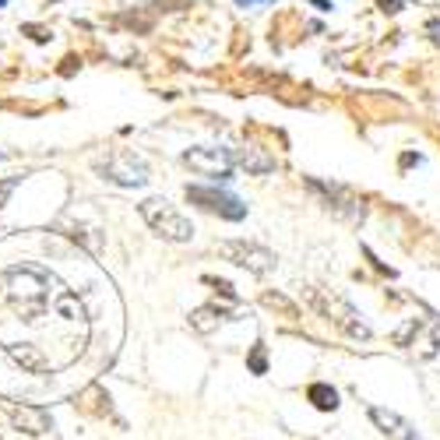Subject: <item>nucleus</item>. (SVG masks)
Here are the masks:
<instances>
[{"mask_svg":"<svg viewBox=\"0 0 440 440\" xmlns=\"http://www.w3.org/2000/svg\"><path fill=\"white\" fill-rule=\"evenodd\" d=\"M141 218L152 226L155 236L170 240V243H187V240H194V222H190L187 215H180L166 197H148V201L141 204Z\"/></svg>","mask_w":440,"mask_h":440,"instance_id":"nucleus-1","label":"nucleus"},{"mask_svg":"<svg viewBox=\"0 0 440 440\" xmlns=\"http://www.w3.org/2000/svg\"><path fill=\"white\" fill-rule=\"evenodd\" d=\"M0 158H4V155H0Z\"/></svg>","mask_w":440,"mask_h":440,"instance_id":"nucleus-14","label":"nucleus"},{"mask_svg":"<svg viewBox=\"0 0 440 440\" xmlns=\"http://www.w3.org/2000/svg\"><path fill=\"white\" fill-rule=\"evenodd\" d=\"M233 162L247 166V173H271V170H275V158H268V155H257V148H247V152L233 155Z\"/></svg>","mask_w":440,"mask_h":440,"instance_id":"nucleus-9","label":"nucleus"},{"mask_svg":"<svg viewBox=\"0 0 440 440\" xmlns=\"http://www.w3.org/2000/svg\"><path fill=\"white\" fill-rule=\"evenodd\" d=\"M307 398H310L320 412H335V409H339V391L332 388V384H310V388H307Z\"/></svg>","mask_w":440,"mask_h":440,"instance_id":"nucleus-8","label":"nucleus"},{"mask_svg":"<svg viewBox=\"0 0 440 440\" xmlns=\"http://www.w3.org/2000/svg\"><path fill=\"white\" fill-rule=\"evenodd\" d=\"M99 173L106 177V180H113V184H120V187H145L148 184V170L141 166V158H134L131 152H113L102 166H99Z\"/></svg>","mask_w":440,"mask_h":440,"instance_id":"nucleus-5","label":"nucleus"},{"mask_svg":"<svg viewBox=\"0 0 440 440\" xmlns=\"http://www.w3.org/2000/svg\"><path fill=\"white\" fill-rule=\"evenodd\" d=\"M4 4H8V0H0V8H4Z\"/></svg>","mask_w":440,"mask_h":440,"instance_id":"nucleus-13","label":"nucleus"},{"mask_svg":"<svg viewBox=\"0 0 440 440\" xmlns=\"http://www.w3.org/2000/svg\"><path fill=\"white\" fill-rule=\"evenodd\" d=\"M187 201L204 208V211H215V215L229 218V222H240V218L247 215V204L236 194L218 190V187H187Z\"/></svg>","mask_w":440,"mask_h":440,"instance_id":"nucleus-2","label":"nucleus"},{"mask_svg":"<svg viewBox=\"0 0 440 440\" xmlns=\"http://www.w3.org/2000/svg\"><path fill=\"white\" fill-rule=\"evenodd\" d=\"M247 366L254 373H268V352H264V345H254V352L247 356Z\"/></svg>","mask_w":440,"mask_h":440,"instance_id":"nucleus-10","label":"nucleus"},{"mask_svg":"<svg viewBox=\"0 0 440 440\" xmlns=\"http://www.w3.org/2000/svg\"><path fill=\"white\" fill-rule=\"evenodd\" d=\"M370 419L380 426V433L388 437V440H423V437L412 430V423L402 419V416L391 412V409H377V405H370Z\"/></svg>","mask_w":440,"mask_h":440,"instance_id":"nucleus-6","label":"nucleus"},{"mask_svg":"<svg viewBox=\"0 0 440 440\" xmlns=\"http://www.w3.org/2000/svg\"><path fill=\"white\" fill-rule=\"evenodd\" d=\"M18 187V177H8V180H0V208L8 204V197H11V190Z\"/></svg>","mask_w":440,"mask_h":440,"instance_id":"nucleus-11","label":"nucleus"},{"mask_svg":"<svg viewBox=\"0 0 440 440\" xmlns=\"http://www.w3.org/2000/svg\"><path fill=\"white\" fill-rule=\"evenodd\" d=\"M184 162L194 170V173H201V177H208V180H233V152H226V148H190L187 155H184Z\"/></svg>","mask_w":440,"mask_h":440,"instance_id":"nucleus-3","label":"nucleus"},{"mask_svg":"<svg viewBox=\"0 0 440 440\" xmlns=\"http://www.w3.org/2000/svg\"><path fill=\"white\" fill-rule=\"evenodd\" d=\"M11 416H15V423H18L22 430H28V433H42V430H49V416H46L42 409L22 405V409H15Z\"/></svg>","mask_w":440,"mask_h":440,"instance_id":"nucleus-7","label":"nucleus"},{"mask_svg":"<svg viewBox=\"0 0 440 440\" xmlns=\"http://www.w3.org/2000/svg\"><path fill=\"white\" fill-rule=\"evenodd\" d=\"M240 8H257V4H268V0H236Z\"/></svg>","mask_w":440,"mask_h":440,"instance_id":"nucleus-12","label":"nucleus"},{"mask_svg":"<svg viewBox=\"0 0 440 440\" xmlns=\"http://www.w3.org/2000/svg\"><path fill=\"white\" fill-rule=\"evenodd\" d=\"M218 254H222L226 261L254 271V275H268L275 268V254L268 247H257V243H247V240H226L218 243Z\"/></svg>","mask_w":440,"mask_h":440,"instance_id":"nucleus-4","label":"nucleus"}]
</instances>
